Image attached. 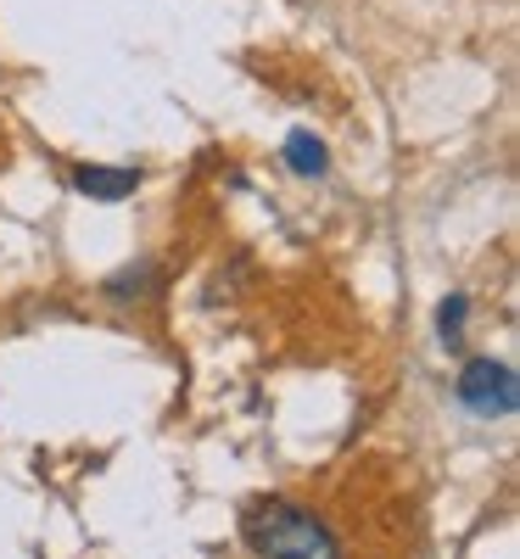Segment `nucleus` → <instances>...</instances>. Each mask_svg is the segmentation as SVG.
Segmentation results:
<instances>
[{"label":"nucleus","instance_id":"4","mask_svg":"<svg viewBox=\"0 0 520 559\" xmlns=\"http://www.w3.org/2000/svg\"><path fill=\"white\" fill-rule=\"evenodd\" d=\"M286 163H292L297 174H308V179H314V174H324V146H319L314 134H303V129H297V134L286 140Z\"/></svg>","mask_w":520,"mask_h":559},{"label":"nucleus","instance_id":"2","mask_svg":"<svg viewBox=\"0 0 520 559\" xmlns=\"http://www.w3.org/2000/svg\"><path fill=\"white\" fill-rule=\"evenodd\" d=\"M459 403L470 408V414H482V419H493V414H515V369L509 364H498V358H470L464 364V376H459Z\"/></svg>","mask_w":520,"mask_h":559},{"label":"nucleus","instance_id":"5","mask_svg":"<svg viewBox=\"0 0 520 559\" xmlns=\"http://www.w3.org/2000/svg\"><path fill=\"white\" fill-rule=\"evenodd\" d=\"M459 331H464V297H448L442 302V336H448V347H459Z\"/></svg>","mask_w":520,"mask_h":559},{"label":"nucleus","instance_id":"3","mask_svg":"<svg viewBox=\"0 0 520 559\" xmlns=\"http://www.w3.org/2000/svg\"><path fill=\"white\" fill-rule=\"evenodd\" d=\"M79 191L96 202H123L140 191V168H79Z\"/></svg>","mask_w":520,"mask_h":559},{"label":"nucleus","instance_id":"1","mask_svg":"<svg viewBox=\"0 0 520 559\" xmlns=\"http://www.w3.org/2000/svg\"><path fill=\"white\" fill-rule=\"evenodd\" d=\"M247 543L258 559H342L330 526L303 503H263L247 515Z\"/></svg>","mask_w":520,"mask_h":559}]
</instances>
